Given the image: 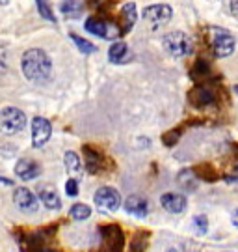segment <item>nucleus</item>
<instances>
[{
	"mask_svg": "<svg viewBox=\"0 0 238 252\" xmlns=\"http://www.w3.org/2000/svg\"><path fill=\"white\" fill-rule=\"evenodd\" d=\"M211 75V65L205 62V60H197L194 63V67H192V71H190V77L194 79V81H201V79H207Z\"/></svg>",
	"mask_w": 238,
	"mask_h": 252,
	"instance_id": "nucleus-23",
	"label": "nucleus"
},
{
	"mask_svg": "<svg viewBox=\"0 0 238 252\" xmlns=\"http://www.w3.org/2000/svg\"><path fill=\"white\" fill-rule=\"evenodd\" d=\"M84 159H86V168H88L89 174H93V176H97V174H101V172L106 170V157L103 155V153L99 152V150H95L93 146H84Z\"/></svg>",
	"mask_w": 238,
	"mask_h": 252,
	"instance_id": "nucleus-12",
	"label": "nucleus"
},
{
	"mask_svg": "<svg viewBox=\"0 0 238 252\" xmlns=\"http://www.w3.org/2000/svg\"><path fill=\"white\" fill-rule=\"evenodd\" d=\"M136 21H138V8H136V4L134 2L123 4V8L119 11V25H117L119 30H121V34H127L134 27Z\"/></svg>",
	"mask_w": 238,
	"mask_h": 252,
	"instance_id": "nucleus-16",
	"label": "nucleus"
},
{
	"mask_svg": "<svg viewBox=\"0 0 238 252\" xmlns=\"http://www.w3.org/2000/svg\"><path fill=\"white\" fill-rule=\"evenodd\" d=\"M8 2H9V0H0V6H6Z\"/></svg>",
	"mask_w": 238,
	"mask_h": 252,
	"instance_id": "nucleus-32",
	"label": "nucleus"
},
{
	"mask_svg": "<svg viewBox=\"0 0 238 252\" xmlns=\"http://www.w3.org/2000/svg\"><path fill=\"white\" fill-rule=\"evenodd\" d=\"M160 204H162V207H164L168 213L179 215V213H185L186 211L188 200H186V196L181 194V192H166V194L160 196Z\"/></svg>",
	"mask_w": 238,
	"mask_h": 252,
	"instance_id": "nucleus-13",
	"label": "nucleus"
},
{
	"mask_svg": "<svg viewBox=\"0 0 238 252\" xmlns=\"http://www.w3.org/2000/svg\"><path fill=\"white\" fill-rule=\"evenodd\" d=\"M181 131H183L181 127H179V129L175 127V129H171V131H168L166 135H162V142H164L166 146H169V148H171V146H175V144H177V140L181 138Z\"/></svg>",
	"mask_w": 238,
	"mask_h": 252,
	"instance_id": "nucleus-28",
	"label": "nucleus"
},
{
	"mask_svg": "<svg viewBox=\"0 0 238 252\" xmlns=\"http://www.w3.org/2000/svg\"><path fill=\"white\" fill-rule=\"evenodd\" d=\"M162 45L166 49V53L171 54L173 58H185V56L192 54V51H194V43H192L190 36L181 32V30L168 32L166 36L162 37Z\"/></svg>",
	"mask_w": 238,
	"mask_h": 252,
	"instance_id": "nucleus-2",
	"label": "nucleus"
},
{
	"mask_svg": "<svg viewBox=\"0 0 238 252\" xmlns=\"http://www.w3.org/2000/svg\"><path fill=\"white\" fill-rule=\"evenodd\" d=\"M231 222H233V226H237L238 228V209L237 211H233V215H231Z\"/></svg>",
	"mask_w": 238,
	"mask_h": 252,
	"instance_id": "nucleus-31",
	"label": "nucleus"
},
{
	"mask_svg": "<svg viewBox=\"0 0 238 252\" xmlns=\"http://www.w3.org/2000/svg\"><path fill=\"white\" fill-rule=\"evenodd\" d=\"M123 207L129 215L140 217V219L147 217V213H149V202L143 198V196H140V194L129 196V198L123 202Z\"/></svg>",
	"mask_w": 238,
	"mask_h": 252,
	"instance_id": "nucleus-15",
	"label": "nucleus"
},
{
	"mask_svg": "<svg viewBox=\"0 0 238 252\" xmlns=\"http://www.w3.org/2000/svg\"><path fill=\"white\" fill-rule=\"evenodd\" d=\"M143 21L151 30H159V28L166 27L171 17H173V9L169 4H153L143 9Z\"/></svg>",
	"mask_w": 238,
	"mask_h": 252,
	"instance_id": "nucleus-4",
	"label": "nucleus"
},
{
	"mask_svg": "<svg viewBox=\"0 0 238 252\" xmlns=\"http://www.w3.org/2000/svg\"><path fill=\"white\" fill-rule=\"evenodd\" d=\"M21 67H23V75L35 84L47 82L53 73V62L49 54L41 49H28L21 58Z\"/></svg>",
	"mask_w": 238,
	"mask_h": 252,
	"instance_id": "nucleus-1",
	"label": "nucleus"
},
{
	"mask_svg": "<svg viewBox=\"0 0 238 252\" xmlns=\"http://www.w3.org/2000/svg\"><path fill=\"white\" fill-rule=\"evenodd\" d=\"M188 99H190V105H194L195 108L211 107V105L216 103V92L212 90L211 86H207V84H197L195 88L190 90Z\"/></svg>",
	"mask_w": 238,
	"mask_h": 252,
	"instance_id": "nucleus-10",
	"label": "nucleus"
},
{
	"mask_svg": "<svg viewBox=\"0 0 238 252\" xmlns=\"http://www.w3.org/2000/svg\"><path fill=\"white\" fill-rule=\"evenodd\" d=\"M93 202L105 211H117L121 207V194L114 187H101L95 192Z\"/></svg>",
	"mask_w": 238,
	"mask_h": 252,
	"instance_id": "nucleus-8",
	"label": "nucleus"
},
{
	"mask_svg": "<svg viewBox=\"0 0 238 252\" xmlns=\"http://www.w3.org/2000/svg\"><path fill=\"white\" fill-rule=\"evenodd\" d=\"M60 11L65 17H79L82 13V4L79 0H63L60 4Z\"/></svg>",
	"mask_w": 238,
	"mask_h": 252,
	"instance_id": "nucleus-22",
	"label": "nucleus"
},
{
	"mask_svg": "<svg viewBox=\"0 0 238 252\" xmlns=\"http://www.w3.org/2000/svg\"><path fill=\"white\" fill-rule=\"evenodd\" d=\"M194 228L199 235H205L209 232V219L207 215H195L194 217Z\"/></svg>",
	"mask_w": 238,
	"mask_h": 252,
	"instance_id": "nucleus-27",
	"label": "nucleus"
},
{
	"mask_svg": "<svg viewBox=\"0 0 238 252\" xmlns=\"http://www.w3.org/2000/svg\"><path fill=\"white\" fill-rule=\"evenodd\" d=\"M35 4H37V11H39L41 17L47 19V21H51V23L56 21V15L53 13V8H51L49 0H35Z\"/></svg>",
	"mask_w": 238,
	"mask_h": 252,
	"instance_id": "nucleus-26",
	"label": "nucleus"
},
{
	"mask_svg": "<svg viewBox=\"0 0 238 252\" xmlns=\"http://www.w3.org/2000/svg\"><path fill=\"white\" fill-rule=\"evenodd\" d=\"M26 126V114L17 107L0 108V133L2 135H15Z\"/></svg>",
	"mask_w": 238,
	"mask_h": 252,
	"instance_id": "nucleus-3",
	"label": "nucleus"
},
{
	"mask_svg": "<svg viewBox=\"0 0 238 252\" xmlns=\"http://www.w3.org/2000/svg\"><path fill=\"white\" fill-rule=\"evenodd\" d=\"M177 181L185 190L197 189V176L194 174V170H181L177 176Z\"/></svg>",
	"mask_w": 238,
	"mask_h": 252,
	"instance_id": "nucleus-21",
	"label": "nucleus"
},
{
	"mask_svg": "<svg viewBox=\"0 0 238 252\" xmlns=\"http://www.w3.org/2000/svg\"><path fill=\"white\" fill-rule=\"evenodd\" d=\"M63 161H65V168H67V174H69L71 178L79 180L80 174H82V159L79 157V153L67 152V153H65V157H63Z\"/></svg>",
	"mask_w": 238,
	"mask_h": 252,
	"instance_id": "nucleus-18",
	"label": "nucleus"
},
{
	"mask_svg": "<svg viewBox=\"0 0 238 252\" xmlns=\"http://www.w3.org/2000/svg\"><path fill=\"white\" fill-rule=\"evenodd\" d=\"M53 135V126L47 118L35 116L32 120V146L34 148H43L49 138Z\"/></svg>",
	"mask_w": 238,
	"mask_h": 252,
	"instance_id": "nucleus-9",
	"label": "nucleus"
},
{
	"mask_svg": "<svg viewBox=\"0 0 238 252\" xmlns=\"http://www.w3.org/2000/svg\"><path fill=\"white\" fill-rule=\"evenodd\" d=\"M86 30H88L89 34L103 37V39H117V37L121 36V30L117 27V23H112V21L97 17V15L88 17V21H86Z\"/></svg>",
	"mask_w": 238,
	"mask_h": 252,
	"instance_id": "nucleus-5",
	"label": "nucleus"
},
{
	"mask_svg": "<svg viewBox=\"0 0 238 252\" xmlns=\"http://www.w3.org/2000/svg\"><path fill=\"white\" fill-rule=\"evenodd\" d=\"M69 215L75 220H86L91 215V207L86 206V204H73L69 209Z\"/></svg>",
	"mask_w": 238,
	"mask_h": 252,
	"instance_id": "nucleus-24",
	"label": "nucleus"
},
{
	"mask_svg": "<svg viewBox=\"0 0 238 252\" xmlns=\"http://www.w3.org/2000/svg\"><path fill=\"white\" fill-rule=\"evenodd\" d=\"M13 204L23 211V213H35L37 211V196L26 187H17L13 190Z\"/></svg>",
	"mask_w": 238,
	"mask_h": 252,
	"instance_id": "nucleus-11",
	"label": "nucleus"
},
{
	"mask_svg": "<svg viewBox=\"0 0 238 252\" xmlns=\"http://www.w3.org/2000/svg\"><path fill=\"white\" fill-rule=\"evenodd\" d=\"M127 54H129V45L121 39H115L114 43L110 45V49H108V58H110V62L114 63L125 62Z\"/></svg>",
	"mask_w": 238,
	"mask_h": 252,
	"instance_id": "nucleus-19",
	"label": "nucleus"
},
{
	"mask_svg": "<svg viewBox=\"0 0 238 252\" xmlns=\"http://www.w3.org/2000/svg\"><path fill=\"white\" fill-rule=\"evenodd\" d=\"M237 41L227 30H216L212 37V53L216 58H227L235 53Z\"/></svg>",
	"mask_w": 238,
	"mask_h": 252,
	"instance_id": "nucleus-7",
	"label": "nucleus"
},
{
	"mask_svg": "<svg viewBox=\"0 0 238 252\" xmlns=\"http://www.w3.org/2000/svg\"><path fill=\"white\" fill-rule=\"evenodd\" d=\"M231 11L238 15V0H231Z\"/></svg>",
	"mask_w": 238,
	"mask_h": 252,
	"instance_id": "nucleus-30",
	"label": "nucleus"
},
{
	"mask_svg": "<svg viewBox=\"0 0 238 252\" xmlns=\"http://www.w3.org/2000/svg\"><path fill=\"white\" fill-rule=\"evenodd\" d=\"M65 192H67L69 196H79V180L69 178L67 183H65Z\"/></svg>",
	"mask_w": 238,
	"mask_h": 252,
	"instance_id": "nucleus-29",
	"label": "nucleus"
},
{
	"mask_svg": "<svg viewBox=\"0 0 238 252\" xmlns=\"http://www.w3.org/2000/svg\"><path fill=\"white\" fill-rule=\"evenodd\" d=\"M166 252H179V251H177V249H168Z\"/></svg>",
	"mask_w": 238,
	"mask_h": 252,
	"instance_id": "nucleus-33",
	"label": "nucleus"
},
{
	"mask_svg": "<svg viewBox=\"0 0 238 252\" xmlns=\"http://www.w3.org/2000/svg\"><path fill=\"white\" fill-rule=\"evenodd\" d=\"M235 92H237V94H238V84H237V86H235Z\"/></svg>",
	"mask_w": 238,
	"mask_h": 252,
	"instance_id": "nucleus-34",
	"label": "nucleus"
},
{
	"mask_svg": "<svg viewBox=\"0 0 238 252\" xmlns=\"http://www.w3.org/2000/svg\"><path fill=\"white\" fill-rule=\"evenodd\" d=\"M71 39H73V43L79 47V51L82 54H91L95 53V45L91 43V41H88V39H84V37L77 36V34H71Z\"/></svg>",
	"mask_w": 238,
	"mask_h": 252,
	"instance_id": "nucleus-25",
	"label": "nucleus"
},
{
	"mask_svg": "<svg viewBox=\"0 0 238 252\" xmlns=\"http://www.w3.org/2000/svg\"><path fill=\"white\" fill-rule=\"evenodd\" d=\"M37 196L43 202V206L49 207V209H60L62 207L60 194H58V190L54 189L53 185H41L39 190H37Z\"/></svg>",
	"mask_w": 238,
	"mask_h": 252,
	"instance_id": "nucleus-17",
	"label": "nucleus"
},
{
	"mask_svg": "<svg viewBox=\"0 0 238 252\" xmlns=\"http://www.w3.org/2000/svg\"><path fill=\"white\" fill-rule=\"evenodd\" d=\"M192 170H194V174L197 176V180H207V181L220 180V174L216 172V168H214L212 164H197Z\"/></svg>",
	"mask_w": 238,
	"mask_h": 252,
	"instance_id": "nucleus-20",
	"label": "nucleus"
},
{
	"mask_svg": "<svg viewBox=\"0 0 238 252\" xmlns=\"http://www.w3.org/2000/svg\"><path fill=\"white\" fill-rule=\"evenodd\" d=\"M101 237L103 245L99 247L97 252H123L125 235L123 230L117 224H106L101 228Z\"/></svg>",
	"mask_w": 238,
	"mask_h": 252,
	"instance_id": "nucleus-6",
	"label": "nucleus"
},
{
	"mask_svg": "<svg viewBox=\"0 0 238 252\" xmlns=\"http://www.w3.org/2000/svg\"><path fill=\"white\" fill-rule=\"evenodd\" d=\"M15 174L23 181H32L35 178H39L41 166H39V162L32 161V159H21L15 164Z\"/></svg>",
	"mask_w": 238,
	"mask_h": 252,
	"instance_id": "nucleus-14",
	"label": "nucleus"
}]
</instances>
